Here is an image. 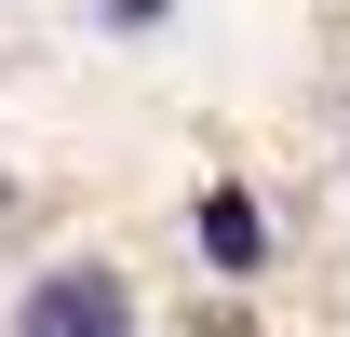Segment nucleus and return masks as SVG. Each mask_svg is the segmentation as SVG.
Returning <instances> with one entry per match:
<instances>
[{"label": "nucleus", "instance_id": "obj_1", "mask_svg": "<svg viewBox=\"0 0 350 337\" xmlns=\"http://www.w3.org/2000/svg\"><path fill=\"white\" fill-rule=\"evenodd\" d=\"M0 337H135V284L108 270V256H54V270L14 284Z\"/></svg>", "mask_w": 350, "mask_h": 337}, {"label": "nucleus", "instance_id": "obj_2", "mask_svg": "<svg viewBox=\"0 0 350 337\" xmlns=\"http://www.w3.org/2000/svg\"><path fill=\"white\" fill-rule=\"evenodd\" d=\"M202 256H216L229 284H243V270H269V216L243 203V189H202Z\"/></svg>", "mask_w": 350, "mask_h": 337}, {"label": "nucleus", "instance_id": "obj_3", "mask_svg": "<svg viewBox=\"0 0 350 337\" xmlns=\"http://www.w3.org/2000/svg\"><path fill=\"white\" fill-rule=\"evenodd\" d=\"M162 14H175V0H108V27H122V41H135V27H162Z\"/></svg>", "mask_w": 350, "mask_h": 337}]
</instances>
